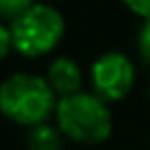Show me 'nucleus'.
<instances>
[{"instance_id": "f257e3e1", "label": "nucleus", "mask_w": 150, "mask_h": 150, "mask_svg": "<svg viewBox=\"0 0 150 150\" xmlns=\"http://www.w3.org/2000/svg\"><path fill=\"white\" fill-rule=\"evenodd\" d=\"M57 95L47 77L13 73L0 84V112L18 126H40L55 115Z\"/></svg>"}, {"instance_id": "f03ea898", "label": "nucleus", "mask_w": 150, "mask_h": 150, "mask_svg": "<svg viewBox=\"0 0 150 150\" xmlns=\"http://www.w3.org/2000/svg\"><path fill=\"white\" fill-rule=\"evenodd\" d=\"M55 126L75 144L95 146L110 137L112 115L104 99H99L95 93L80 91L57 99Z\"/></svg>"}, {"instance_id": "7ed1b4c3", "label": "nucleus", "mask_w": 150, "mask_h": 150, "mask_svg": "<svg viewBox=\"0 0 150 150\" xmlns=\"http://www.w3.org/2000/svg\"><path fill=\"white\" fill-rule=\"evenodd\" d=\"M13 49L24 57H42L55 51L66 33L64 16L51 5L38 2L9 24Z\"/></svg>"}, {"instance_id": "20e7f679", "label": "nucleus", "mask_w": 150, "mask_h": 150, "mask_svg": "<svg viewBox=\"0 0 150 150\" xmlns=\"http://www.w3.org/2000/svg\"><path fill=\"white\" fill-rule=\"evenodd\" d=\"M137 80L135 64L128 55L119 51H106L91 66L93 93L104 102H122L130 95Z\"/></svg>"}, {"instance_id": "39448f33", "label": "nucleus", "mask_w": 150, "mask_h": 150, "mask_svg": "<svg viewBox=\"0 0 150 150\" xmlns=\"http://www.w3.org/2000/svg\"><path fill=\"white\" fill-rule=\"evenodd\" d=\"M47 80L51 84V88L55 91L57 97H69L82 91L84 84V73H82L80 64L73 57H55L47 69Z\"/></svg>"}, {"instance_id": "423d86ee", "label": "nucleus", "mask_w": 150, "mask_h": 150, "mask_svg": "<svg viewBox=\"0 0 150 150\" xmlns=\"http://www.w3.org/2000/svg\"><path fill=\"white\" fill-rule=\"evenodd\" d=\"M64 148V135L53 124H40L29 128L27 132V150H62Z\"/></svg>"}, {"instance_id": "0eeeda50", "label": "nucleus", "mask_w": 150, "mask_h": 150, "mask_svg": "<svg viewBox=\"0 0 150 150\" xmlns=\"http://www.w3.org/2000/svg\"><path fill=\"white\" fill-rule=\"evenodd\" d=\"M33 5H38L35 0H0V18L13 22L16 18L27 13Z\"/></svg>"}, {"instance_id": "6e6552de", "label": "nucleus", "mask_w": 150, "mask_h": 150, "mask_svg": "<svg viewBox=\"0 0 150 150\" xmlns=\"http://www.w3.org/2000/svg\"><path fill=\"white\" fill-rule=\"evenodd\" d=\"M137 51L146 66H150V20H144L139 33H137Z\"/></svg>"}, {"instance_id": "1a4fd4ad", "label": "nucleus", "mask_w": 150, "mask_h": 150, "mask_svg": "<svg viewBox=\"0 0 150 150\" xmlns=\"http://www.w3.org/2000/svg\"><path fill=\"white\" fill-rule=\"evenodd\" d=\"M119 2L141 20H150V0H119Z\"/></svg>"}, {"instance_id": "9d476101", "label": "nucleus", "mask_w": 150, "mask_h": 150, "mask_svg": "<svg viewBox=\"0 0 150 150\" xmlns=\"http://www.w3.org/2000/svg\"><path fill=\"white\" fill-rule=\"evenodd\" d=\"M13 51V38H11V29L0 22V60H5L9 53Z\"/></svg>"}, {"instance_id": "9b49d317", "label": "nucleus", "mask_w": 150, "mask_h": 150, "mask_svg": "<svg viewBox=\"0 0 150 150\" xmlns=\"http://www.w3.org/2000/svg\"><path fill=\"white\" fill-rule=\"evenodd\" d=\"M148 99H150V86H148Z\"/></svg>"}]
</instances>
